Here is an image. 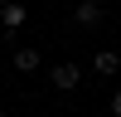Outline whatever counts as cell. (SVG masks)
I'll use <instances>...</instances> for the list:
<instances>
[{
	"mask_svg": "<svg viewBox=\"0 0 121 117\" xmlns=\"http://www.w3.org/2000/svg\"><path fill=\"white\" fill-rule=\"evenodd\" d=\"M15 68L19 73H34L39 68V49H15Z\"/></svg>",
	"mask_w": 121,
	"mask_h": 117,
	"instance_id": "5",
	"label": "cell"
},
{
	"mask_svg": "<svg viewBox=\"0 0 121 117\" xmlns=\"http://www.w3.org/2000/svg\"><path fill=\"white\" fill-rule=\"evenodd\" d=\"M73 20L82 29H102V20H107V10H102V0H78V10H73Z\"/></svg>",
	"mask_w": 121,
	"mask_h": 117,
	"instance_id": "1",
	"label": "cell"
},
{
	"mask_svg": "<svg viewBox=\"0 0 121 117\" xmlns=\"http://www.w3.org/2000/svg\"><path fill=\"white\" fill-rule=\"evenodd\" d=\"M112 117H121V88H116V98H112Z\"/></svg>",
	"mask_w": 121,
	"mask_h": 117,
	"instance_id": "6",
	"label": "cell"
},
{
	"mask_svg": "<svg viewBox=\"0 0 121 117\" xmlns=\"http://www.w3.org/2000/svg\"><path fill=\"white\" fill-rule=\"evenodd\" d=\"M24 20H29V10L19 5V0H5V5H0V24H5V34H19Z\"/></svg>",
	"mask_w": 121,
	"mask_h": 117,
	"instance_id": "3",
	"label": "cell"
},
{
	"mask_svg": "<svg viewBox=\"0 0 121 117\" xmlns=\"http://www.w3.org/2000/svg\"><path fill=\"white\" fill-rule=\"evenodd\" d=\"M112 5H121V0H112Z\"/></svg>",
	"mask_w": 121,
	"mask_h": 117,
	"instance_id": "7",
	"label": "cell"
},
{
	"mask_svg": "<svg viewBox=\"0 0 121 117\" xmlns=\"http://www.w3.org/2000/svg\"><path fill=\"white\" fill-rule=\"evenodd\" d=\"M0 117H5V112H0Z\"/></svg>",
	"mask_w": 121,
	"mask_h": 117,
	"instance_id": "8",
	"label": "cell"
},
{
	"mask_svg": "<svg viewBox=\"0 0 121 117\" xmlns=\"http://www.w3.org/2000/svg\"><path fill=\"white\" fill-rule=\"evenodd\" d=\"M92 68H97V78H112L116 68H121V54H116V49H102V54L92 58Z\"/></svg>",
	"mask_w": 121,
	"mask_h": 117,
	"instance_id": "4",
	"label": "cell"
},
{
	"mask_svg": "<svg viewBox=\"0 0 121 117\" xmlns=\"http://www.w3.org/2000/svg\"><path fill=\"white\" fill-rule=\"evenodd\" d=\"M48 73H53V88H58V93H73V88L82 83V68H78V63H58V68H48Z\"/></svg>",
	"mask_w": 121,
	"mask_h": 117,
	"instance_id": "2",
	"label": "cell"
}]
</instances>
